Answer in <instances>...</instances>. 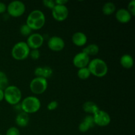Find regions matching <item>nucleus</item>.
Wrapping results in <instances>:
<instances>
[{"mask_svg":"<svg viewBox=\"0 0 135 135\" xmlns=\"http://www.w3.org/2000/svg\"><path fill=\"white\" fill-rule=\"evenodd\" d=\"M4 100L13 105H16L22 100V92L18 87L14 85H9L3 90Z\"/></svg>","mask_w":135,"mask_h":135,"instance_id":"7ed1b4c3","label":"nucleus"},{"mask_svg":"<svg viewBox=\"0 0 135 135\" xmlns=\"http://www.w3.org/2000/svg\"><path fill=\"white\" fill-rule=\"evenodd\" d=\"M91 73L88 67L79 69L77 71V76L81 80H86L90 76Z\"/></svg>","mask_w":135,"mask_h":135,"instance_id":"412c9836","label":"nucleus"},{"mask_svg":"<svg viewBox=\"0 0 135 135\" xmlns=\"http://www.w3.org/2000/svg\"><path fill=\"white\" fill-rule=\"evenodd\" d=\"M26 11V5L22 1L15 0L7 5L8 14L13 17H21Z\"/></svg>","mask_w":135,"mask_h":135,"instance_id":"0eeeda50","label":"nucleus"},{"mask_svg":"<svg viewBox=\"0 0 135 135\" xmlns=\"http://www.w3.org/2000/svg\"><path fill=\"white\" fill-rule=\"evenodd\" d=\"M48 86L46 79L42 77H35L30 81L29 87L31 92L34 94H42L46 92Z\"/></svg>","mask_w":135,"mask_h":135,"instance_id":"423d86ee","label":"nucleus"},{"mask_svg":"<svg viewBox=\"0 0 135 135\" xmlns=\"http://www.w3.org/2000/svg\"><path fill=\"white\" fill-rule=\"evenodd\" d=\"M5 135H21V133L18 128L15 127H11L7 129Z\"/></svg>","mask_w":135,"mask_h":135,"instance_id":"393cba45","label":"nucleus"},{"mask_svg":"<svg viewBox=\"0 0 135 135\" xmlns=\"http://www.w3.org/2000/svg\"><path fill=\"white\" fill-rule=\"evenodd\" d=\"M68 2V0H55V3L56 5H65Z\"/></svg>","mask_w":135,"mask_h":135,"instance_id":"7c9ffc66","label":"nucleus"},{"mask_svg":"<svg viewBox=\"0 0 135 135\" xmlns=\"http://www.w3.org/2000/svg\"><path fill=\"white\" fill-rule=\"evenodd\" d=\"M4 100V92L3 90L0 89V102Z\"/></svg>","mask_w":135,"mask_h":135,"instance_id":"2f4dec72","label":"nucleus"},{"mask_svg":"<svg viewBox=\"0 0 135 135\" xmlns=\"http://www.w3.org/2000/svg\"><path fill=\"white\" fill-rule=\"evenodd\" d=\"M87 67L91 75L96 77H104L108 72V66L106 62L100 58H94L90 61Z\"/></svg>","mask_w":135,"mask_h":135,"instance_id":"f03ea898","label":"nucleus"},{"mask_svg":"<svg viewBox=\"0 0 135 135\" xmlns=\"http://www.w3.org/2000/svg\"><path fill=\"white\" fill-rule=\"evenodd\" d=\"M44 42V36L38 32L32 33L26 40V44L31 50H39Z\"/></svg>","mask_w":135,"mask_h":135,"instance_id":"6e6552de","label":"nucleus"},{"mask_svg":"<svg viewBox=\"0 0 135 135\" xmlns=\"http://www.w3.org/2000/svg\"><path fill=\"white\" fill-rule=\"evenodd\" d=\"M42 3L45 7L50 9H52L56 5L54 0H44Z\"/></svg>","mask_w":135,"mask_h":135,"instance_id":"cd10ccee","label":"nucleus"},{"mask_svg":"<svg viewBox=\"0 0 135 135\" xmlns=\"http://www.w3.org/2000/svg\"><path fill=\"white\" fill-rule=\"evenodd\" d=\"M51 15L55 21L61 22L67 19L69 15V9L66 5H55L51 9Z\"/></svg>","mask_w":135,"mask_h":135,"instance_id":"9d476101","label":"nucleus"},{"mask_svg":"<svg viewBox=\"0 0 135 135\" xmlns=\"http://www.w3.org/2000/svg\"><path fill=\"white\" fill-rule=\"evenodd\" d=\"M29 121H30V117L28 114L23 112L18 113L15 119L16 124L20 127H26L28 125Z\"/></svg>","mask_w":135,"mask_h":135,"instance_id":"dca6fc26","label":"nucleus"},{"mask_svg":"<svg viewBox=\"0 0 135 135\" xmlns=\"http://www.w3.org/2000/svg\"><path fill=\"white\" fill-rule=\"evenodd\" d=\"M100 51V47L97 44H90L84 47L83 49V52L86 54L90 57V55H96L98 54Z\"/></svg>","mask_w":135,"mask_h":135,"instance_id":"6ab92c4d","label":"nucleus"},{"mask_svg":"<svg viewBox=\"0 0 135 135\" xmlns=\"http://www.w3.org/2000/svg\"><path fill=\"white\" fill-rule=\"evenodd\" d=\"M34 75L36 77H42L47 79L53 75V69L49 66L38 67L34 70Z\"/></svg>","mask_w":135,"mask_h":135,"instance_id":"4468645a","label":"nucleus"},{"mask_svg":"<svg viewBox=\"0 0 135 135\" xmlns=\"http://www.w3.org/2000/svg\"><path fill=\"white\" fill-rule=\"evenodd\" d=\"M40 100L36 96H27L21 102V110L27 114L36 113L40 110Z\"/></svg>","mask_w":135,"mask_h":135,"instance_id":"20e7f679","label":"nucleus"},{"mask_svg":"<svg viewBox=\"0 0 135 135\" xmlns=\"http://www.w3.org/2000/svg\"><path fill=\"white\" fill-rule=\"evenodd\" d=\"M9 86V79L6 74L0 71V89L4 90Z\"/></svg>","mask_w":135,"mask_h":135,"instance_id":"4be33fe9","label":"nucleus"},{"mask_svg":"<svg viewBox=\"0 0 135 135\" xmlns=\"http://www.w3.org/2000/svg\"><path fill=\"white\" fill-rule=\"evenodd\" d=\"M93 119L95 125L99 127H106L111 123V117L109 113L101 109H99L93 115Z\"/></svg>","mask_w":135,"mask_h":135,"instance_id":"1a4fd4ad","label":"nucleus"},{"mask_svg":"<svg viewBox=\"0 0 135 135\" xmlns=\"http://www.w3.org/2000/svg\"><path fill=\"white\" fill-rule=\"evenodd\" d=\"M19 30L21 35H22L23 36L27 37L29 36L32 34V30L26 23L21 25V27H20Z\"/></svg>","mask_w":135,"mask_h":135,"instance_id":"5701e85b","label":"nucleus"},{"mask_svg":"<svg viewBox=\"0 0 135 135\" xmlns=\"http://www.w3.org/2000/svg\"><path fill=\"white\" fill-rule=\"evenodd\" d=\"M7 11V5L5 3L0 1V14L4 13Z\"/></svg>","mask_w":135,"mask_h":135,"instance_id":"c756f323","label":"nucleus"},{"mask_svg":"<svg viewBox=\"0 0 135 135\" xmlns=\"http://www.w3.org/2000/svg\"><path fill=\"white\" fill-rule=\"evenodd\" d=\"M29 55L33 60H37L40 57V51L39 50H30Z\"/></svg>","mask_w":135,"mask_h":135,"instance_id":"a878e982","label":"nucleus"},{"mask_svg":"<svg viewBox=\"0 0 135 135\" xmlns=\"http://www.w3.org/2000/svg\"><path fill=\"white\" fill-rule=\"evenodd\" d=\"M26 24L32 30H38L42 28L46 24V16L39 9L33 10L28 15Z\"/></svg>","mask_w":135,"mask_h":135,"instance_id":"f257e3e1","label":"nucleus"},{"mask_svg":"<svg viewBox=\"0 0 135 135\" xmlns=\"http://www.w3.org/2000/svg\"><path fill=\"white\" fill-rule=\"evenodd\" d=\"M72 42L76 46L82 47L86 44L88 38L83 32H76L72 36Z\"/></svg>","mask_w":135,"mask_h":135,"instance_id":"2eb2a0df","label":"nucleus"},{"mask_svg":"<svg viewBox=\"0 0 135 135\" xmlns=\"http://www.w3.org/2000/svg\"><path fill=\"white\" fill-rule=\"evenodd\" d=\"M49 49L54 51H60L64 49L65 43L63 38L58 36H53L47 41Z\"/></svg>","mask_w":135,"mask_h":135,"instance_id":"9b49d317","label":"nucleus"},{"mask_svg":"<svg viewBox=\"0 0 135 135\" xmlns=\"http://www.w3.org/2000/svg\"><path fill=\"white\" fill-rule=\"evenodd\" d=\"M30 49L23 41L17 42L11 50V55L13 58L18 61L26 59L30 54Z\"/></svg>","mask_w":135,"mask_h":135,"instance_id":"39448f33","label":"nucleus"},{"mask_svg":"<svg viewBox=\"0 0 135 135\" xmlns=\"http://www.w3.org/2000/svg\"><path fill=\"white\" fill-rule=\"evenodd\" d=\"M0 135H2V134H1V133H0Z\"/></svg>","mask_w":135,"mask_h":135,"instance_id":"473e14b6","label":"nucleus"},{"mask_svg":"<svg viewBox=\"0 0 135 135\" xmlns=\"http://www.w3.org/2000/svg\"><path fill=\"white\" fill-rule=\"evenodd\" d=\"M120 64L123 68L129 69L133 67L134 65V59L129 54H124L120 58Z\"/></svg>","mask_w":135,"mask_h":135,"instance_id":"a211bd4d","label":"nucleus"},{"mask_svg":"<svg viewBox=\"0 0 135 135\" xmlns=\"http://www.w3.org/2000/svg\"><path fill=\"white\" fill-rule=\"evenodd\" d=\"M116 11V7L114 3L106 2L102 7V12L105 15H111Z\"/></svg>","mask_w":135,"mask_h":135,"instance_id":"aec40b11","label":"nucleus"},{"mask_svg":"<svg viewBox=\"0 0 135 135\" xmlns=\"http://www.w3.org/2000/svg\"><path fill=\"white\" fill-rule=\"evenodd\" d=\"M83 109L85 113L88 115H93L100 109L99 107L95 102L92 101H87L84 102L83 105Z\"/></svg>","mask_w":135,"mask_h":135,"instance_id":"f3484780","label":"nucleus"},{"mask_svg":"<svg viewBox=\"0 0 135 135\" xmlns=\"http://www.w3.org/2000/svg\"><path fill=\"white\" fill-rule=\"evenodd\" d=\"M127 10L131 14L132 17L135 15V0H131L129 3Z\"/></svg>","mask_w":135,"mask_h":135,"instance_id":"bb28decb","label":"nucleus"},{"mask_svg":"<svg viewBox=\"0 0 135 135\" xmlns=\"http://www.w3.org/2000/svg\"><path fill=\"white\" fill-rule=\"evenodd\" d=\"M115 18L118 22L126 24L130 22L132 18V15L127 9L121 8L115 12Z\"/></svg>","mask_w":135,"mask_h":135,"instance_id":"ddd939ff","label":"nucleus"},{"mask_svg":"<svg viewBox=\"0 0 135 135\" xmlns=\"http://www.w3.org/2000/svg\"><path fill=\"white\" fill-rule=\"evenodd\" d=\"M90 129H92V127L84 119L80 122V123L79 125V130L81 133H86Z\"/></svg>","mask_w":135,"mask_h":135,"instance_id":"b1692460","label":"nucleus"},{"mask_svg":"<svg viewBox=\"0 0 135 135\" xmlns=\"http://www.w3.org/2000/svg\"><path fill=\"white\" fill-rule=\"evenodd\" d=\"M90 61V57L81 51L76 54L74 56L73 59V63L76 68L81 69L88 67Z\"/></svg>","mask_w":135,"mask_h":135,"instance_id":"f8f14e48","label":"nucleus"},{"mask_svg":"<svg viewBox=\"0 0 135 135\" xmlns=\"http://www.w3.org/2000/svg\"><path fill=\"white\" fill-rule=\"evenodd\" d=\"M58 102L55 100H53V101L50 102L47 105V109L49 111H54L58 107Z\"/></svg>","mask_w":135,"mask_h":135,"instance_id":"c85d7f7f","label":"nucleus"}]
</instances>
